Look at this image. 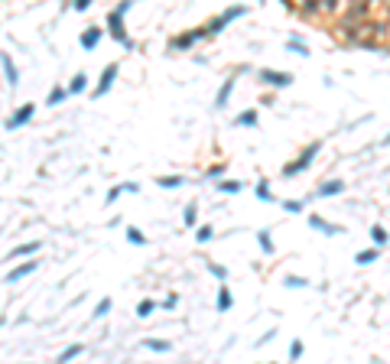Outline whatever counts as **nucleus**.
Segmentation results:
<instances>
[{"instance_id": "obj_18", "label": "nucleus", "mask_w": 390, "mask_h": 364, "mask_svg": "<svg viewBox=\"0 0 390 364\" xmlns=\"http://www.w3.org/2000/svg\"><path fill=\"white\" fill-rule=\"evenodd\" d=\"M195 218H198V208H195V205H186V211H182V221L192 228V225H195Z\"/></svg>"}, {"instance_id": "obj_12", "label": "nucleus", "mask_w": 390, "mask_h": 364, "mask_svg": "<svg viewBox=\"0 0 390 364\" xmlns=\"http://www.w3.org/2000/svg\"><path fill=\"white\" fill-rule=\"evenodd\" d=\"M231 91H234V78H228L225 85H221V91H218V101H215V104H218V108H225V104H228V98H231Z\"/></svg>"}, {"instance_id": "obj_17", "label": "nucleus", "mask_w": 390, "mask_h": 364, "mask_svg": "<svg viewBox=\"0 0 390 364\" xmlns=\"http://www.w3.org/2000/svg\"><path fill=\"white\" fill-rule=\"evenodd\" d=\"M85 85H88V75H75V78H72V85H69V94L85 91Z\"/></svg>"}, {"instance_id": "obj_10", "label": "nucleus", "mask_w": 390, "mask_h": 364, "mask_svg": "<svg viewBox=\"0 0 390 364\" xmlns=\"http://www.w3.org/2000/svg\"><path fill=\"white\" fill-rule=\"evenodd\" d=\"M0 65H3V72H7V81H10V85L16 88V81H20V75H16V69H13V62H10V55H7V52L0 55Z\"/></svg>"}, {"instance_id": "obj_15", "label": "nucleus", "mask_w": 390, "mask_h": 364, "mask_svg": "<svg viewBox=\"0 0 390 364\" xmlns=\"http://www.w3.org/2000/svg\"><path fill=\"white\" fill-rule=\"evenodd\" d=\"M218 309H221V312L231 309V289H228V286H221V289H218Z\"/></svg>"}, {"instance_id": "obj_11", "label": "nucleus", "mask_w": 390, "mask_h": 364, "mask_svg": "<svg viewBox=\"0 0 390 364\" xmlns=\"http://www.w3.org/2000/svg\"><path fill=\"white\" fill-rule=\"evenodd\" d=\"M338 192H345V182H338V179H335V182H322V186H319L322 199H325V195H338Z\"/></svg>"}, {"instance_id": "obj_7", "label": "nucleus", "mask_w": 390, "mask_h": 364, "mask_svg": "<svg viewBox=\"0 0 390 364\" xmlns=\"http://www.w3.org/2000/svg\"><path fill=\"white\" fill-rule=\"evenodd\" d=\"M260 81H264V85H280V88H286L293 78L283 75V72H260Z\"/></svg>"}, {"instance_id": "obj_5", "label": "nucleus", "mask_w": 390, "mask_h": 364, "mask_svg": "<svg viewBox=\"0 0 390 364\" xmlns=\"http://www.w3.org/2000/svg\"><path fill=\"white\" fill-rule=\"evenodd\" d=\"M241 13H244L241 7H231V10H225V13H221V16H215V20H211V23L205 26V30H208V33H218V30H225V26L231 23L234 16H241Z\"/></svg>"}, {"instance_id": "obj_31", "label": "nucleus", "mask_w": 390, "mask_h": 364, "mask_svg": "<svg viewBox=\"0 0 390 364\" xmlns=\"http://www.w3.org/2000/svg\"><path fill=\"white\" fill-rule=\"evenodd\" d=\"M215 238V228H198V241H211Z\"/></svg>"}, {"instance_id": "obj_23", "label": "nucleus", "mask_w": 390, "mask_h": 364, "mask_svg": "<svg viewBox=\"0 0 390 364\" xmlns=\"http://www.w3.org/2000/svg\"><path fill=\"white\" fill-rule=\"evenodd\" d=\"M127 241H130V244H147V238H143L137 228H127Z\"/></svg>"}, {"instance_id": "obj_26", "label": "nucleus", "mask_w": 390, "mask_h": 364, "mask_svg": "<svg viewBox=\"0 0 390 364\" xmlns=\"http://www.w3.org/2000/svg\"><path fill=\"white\" fill-rule=\"evenodd\" d=\"M371 260H377V250H361L358 254V264H371Z\"/></svg>"}, {"instance_id": "obj_22", "label": "nucleus", "mask_w": 390, "mask_h": 364, "mask_svg": "<svg viewBox=\"0 0 390 364\" xmlns=\"http://www.w3.org/2000/svg\"><path fill=\"white\" fill-rule=\"evenodd\" d=\"M81 351H85L81 345H72V348H65V351H62V358H59V361H72V358H78Z\"/></svg>"}, {"instance_id": "obj_3", "label": "nucleus", "mask_w": 390, "mask_h": 364, "mask_svg": "<svg viewBox=\"0 0 390 364\" xmlns=\"http://www.w3.org/2000/svg\"><path fill=\"white\" fill-rule=\"evenodd\" d=\"M202 36H208V30H186L182 36H176L169 42V49H189V46H195Z\"/></svg>"}, {"instance_id": "obj_14", "label": "nucleus", "mask_w": 390, "mask_h": 364, "mask_svg": "<svg viewBox=\"0 0 390 364\" xmlns=\"http://www.w3.org/2000/svg\"><path fill=\"white\" fill-rule=\"evenodd\" d=\"M36 250H39V241H30V244L13 247V254H10V257H26V254H36Z\"/></svg>"}, {"instance_id": "obj_6", "label": "nucleus", "mask_w": 390, "mask_h": 364, "mask_svg": "<svg viewBox=\"0 0 390 364\" xmlns=\"http://www.w3.org/2000/svg\"><path fill=\"white\" fill-rule=\"evenodd\" d=\"M36 114V108L33 104H23L20 111H13V117L7 121V130H16V127H23V124H30V117Z\"/></svg>"}, {"instance_id": "obj_33", "label": "nucleus", "mask_w": 390, "mask_h": 364, "mask_svg": "<svg viewBox=\"0 0 390 364\" xmlns=\"http://www.w3.org/2000/svg\"><path fill=\"white\" fill-rule=\"evenodd\" d=\"M120 192H124V186H114V189H108V205H111V202H117V195H120Z\"/></svg>"}, {"instance_id": "obj_13", "label": "nucleus", "mask_w": 390, "mask_h": 364, "mask_svg": "<svg viewBox=\"0 0 390 364\" xmlns=\"http://www.w3.org/2000/svg\"><path fill=\"white\" fill-rule=\"evenodd\" d=\"M65 98H69V88H59V85H55L52 91H49V101H46V104H52V108H55V104H62Z\"/></svg>"}, {"instance_id": "obj_27", "label": "nucleus", "mask_w": 390, "mask_h": 364, "mask_svg": "<svg viewBox=\"0 0 390 364\" xmlns=\"http://www.w3.org/2000/svg\"><path fill=\"white\" fill-rule=\"evenodd\" d=\"M257 241H260V247H264L267 254L273 250V244H270V234H267V231H260V238H257Z\"/></svg>"}, {"instance_id": "obj_2", "label": "nucleus", "mask_w": 390, "mask_h": 364, "mask_svg": "<svg viewBox=\"0 0 390 364\" xmlns=\"http://www.w3.org/2000/svg\"><path fill=\"white\" fill-rule=\"evenodd\" d=\"M319 147H322V143H312V147H306V150H303V156H299L296 163H289L286 169H283V176H296V172H303L306 166H309L312 160H315V153H319Z\"/></svg>"}, {"instance_id": "obj_16", "label": "nucleus", "mask_w": 390, "mask_h": 364, "mask_svg": "<svg viewBox=\"0 0 390 364\" xmlns=\"http://www.w3.org/2000/svg\"><path fill=\"white\" fill-rule=\"evenodd\" d=\"M309 225H312V228H319V231H325V234H335V225H328V221H322L319 215H312V218H309Z\"/></svg>"}, {"instance_id": "obj_20", "label": "nucleus", "mask_w": 390, "mask_h": 364, "mask_svg": "<svg viewBox=\"0 0 390 364\" xmlns=\"http://www.w3.org/2000/svg\"><path fill=\"white\" fill-rule=\"evenodd\" d=\"M163 189H176V186H182V179L179 176H163V179H156Z\"/></svg>"}, {"instance_id": "obj_34", "label": "nucleus", "mask_w": 390, "mask_h": 364, "mask_svg": "<svg viewBox=\"0 0 390 364\" xmlns=\"http://www.w3.org/2000/svg\"><path fill=\"white\" fill-rule=\"evenodd\" d=\"M221 192H237V189H241V182H221Z\"/></svg>"}, {"instance_id": "obj_21", "label": "nucleus", "mask_w": 390, "mask_h": 364, "mask_svg": "<svg viewBox=\"0 0 390 364\" xmlns=\"http://www.w3.org/2000/svg\"><path fill=\"white\" fill-rule=\"evenodd\" d=\"M111 312V299H101L98 306H94V319H104Z\"/></svg>"}, {"instance_id": "obj_19", "label": "nucleus", "mask_w": 390, "mask_h": 364, "mask_svg": "<svg viewBox=\"0 0 390 364\" xmlns=\"http://www.w3.org/2000/svg\"><path fill=\"white\" fill-rule=\"evenodd\" d=\"M237 124H241V127H254V124H257V114H254V111H244V114L237 117Z\"/></svg>"}, {"instance_id": "obj_29", "label": "nucleus", "mask_w": 390, "mask_h": 364, "mask_svg": "<svg viewBox=\"0 0 390 364\" xmlns=\"http://www.w3.org/2000/svg\"><path fill=\"white\" fill-rule=\"evenodd\" d=\"M208 270L215 273L218 280H228V270H225V267H218V264H208Z\"/></svg>"}, {"instance_id": "obj_8", "label": "nucleus", "mask_w": 390, "mask_h": 364, "mask_svg": "<svg viewBox=\"0 0 390 364\" xmlns=\"http://www.w3.org/2000/svg\"><path fill=\"white\" fill-rule=\"evenodd\" d=\"M98 42H101V30H98V26H91V30L81 33V49H88V52H91Z\"/></svg>"}, {"instance_id": "obj_28", "label": "nucleus", "mask_w": 390, "mask_h": 364, "mask_svg": "<svg viewBox=\"0 0 390 364\" xmlns=\"http://www.w3.org/2000/svg\"><path fill=\"white\" fill-rule=\"evenodd\" d=\"M371 238H374L377 244H384V241H387V231H384V228H371Z\"/></svg>"}, {"instance_id": "obj_37", "label": "nucleus", "mask_w": 390, "mask_h": 364, "mask_svg": "<svg viewBox=\"0 0 390 364\" xmlns=\"http://www.w3.org/2000/svg\"><path fill=\"white\" fill-rule=\"evenodd\" d=\"M387 20H390V7H387Z\"/></svg>"}, {"instance_id": "obj_36", "label": "nucleus", "mask_w": 390, "mask_h": 364, "mask_svg": "<svg viewBox=\"0 0 390 364\" xmlns=\"http://www.w3.org/2000/svg\"><path fill=\"white\" fill-rule=\"evenodd\" d=\"M72 7H75V10H88V7H91V0H72Z\"/></svg>"}, {"instance_id": "obj_32", "label": "nucleus", "mask_w": 390, "mask_h": 364, "mask_svg": "<svg viewBox=\"0 0 390 364\" xmlns=\"http://www.w3.org/2000/svg\"><path fill=\"white\" fill-rule=\"evenodd\" d=\"M303 355V341H293V345H289V358H299Z\"/></svg>"}, {"instance_id": "obj_35", "label": "nucleus", "mask_w": 390, "mask_h": 364, "mask_svg": "<svg viewBox=\"0 0 390 364\" xmlns=\"http://www.w3.org/2000/svg\"><path fill=\"white\" fill-rule=\"evenodd\" d=\"M283 208H286V211H299V208H303V202H283Z\"/></svg>"}, {"instance_id": "obj_9", "label": "nucleus", "mask_w": 390, "mask_h": 364, "mask_svg": "<svg viewBox=\"0 0 390 364\" xmlns=\"http://www.w3.org/2000/svg\"><path fill=\"white\" fill-rule=\"evenodd\" d=\"M33 270H36V260H30V264H23V267H16V270L10 273V283H20V280H26Z\"/></svg>"}, {"instance_id": "obj_24", "label": "nucleus", "mask_w": 390, "mask_h": 364, "mask_svg": "<svg viewBox=\"0 0 390 364\" xmlns=\"http://www.w3.org/2000/svg\"><path fill=\"white\" fill-rule=\"evenodd\" d=\"M153 309H156L153 302H150V299H143L140 306H137V316H140V319H147V316H150V312H153Z\"/></svg>"}, {"instance_id": "obj_30", "label": "nucleus", "mask_w": 390, "mask_h": 364, "mask_svg": "<svg viewBox=\"0 0 390 364\" xmlns=\"http://www.w3.org/2000/svg\"><path fill=\"white\" fill-rule=\"evenodd\" d=\"M257 195H260V199H270V186H267V179H260V186H257Z\"/></svg>"}, {"instance_id": "obj_4", "label": "nucleus", "mask_w": 390, "mask_h": 364, "mask_svg": "<svg viewBox=\"0 0 390 364\" xmlns=\"http://www.w3.org/2000/svg\"><path fill=\"white\" fill-rule=\"evenodd\" d=\"M114 78H117V65L111 62L108 69L101 72V81H98V88H94V98H104V94L111 91V85H114Z\"/></svg>"}, {"instance_id": "obj_25", "label": "nucleus", "mask_w": 390, "mask_h": 364, "mask_svg": "<svg viewBox=\"0 0 390 364\" xmlns=\"http://www.w3.org/2000/svg\"><path fill=\"white\" fill-rule=\"evenodd\" d=\"M147 348H150V351H159V355H166V351H169V341H147Z\"/></svg>"}, {"instance_id": "obj_1", "label": "nucleus", "mask_w": 390, "mask_h": 364, "mask_svg": "<svg viewBox=\"0 0 390 364\" xmlns=\"http://www.w3.org/2000/svg\"><path fill=\"white\" fill-rule=\"evenodd\" d=\"M127 10H130V0H120V3L108 13V30H111V36H114L124 49H133L130 36H127V30H124V13H127Z\"/></svg>"}]
</instances>
